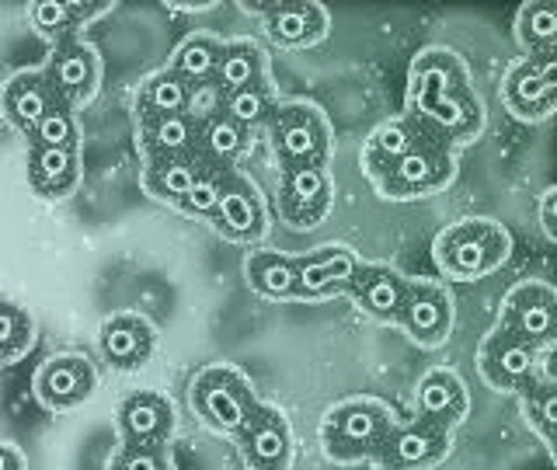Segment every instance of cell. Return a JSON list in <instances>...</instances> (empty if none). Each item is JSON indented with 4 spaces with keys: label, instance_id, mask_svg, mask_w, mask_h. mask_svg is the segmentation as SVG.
I'll return each mask as SVG.
<instances>
[{
    "label": "cell",
    "instance_id": "obj_1",
    "mask_svg": "<svg viewBox=\"0 0 557 470\" xmlns=\"http://www.w3.org/2000/svg\"><path fill=\"white\" fill-rule=\"evenodd\" d=\"M405 115L418 122L425 139L453 153L478 144L487 126V109L457 49L425 46L414 52L405 84Z\"/></svg>",
    "mask_w": 557,
    "mask_h": 470
},
{
    "label": "cell",
    "instance_id": "obj_2",
    "mask_svg": "<svg viewBox=\"0 0 557 470\" xmlns=\"http://www.w3.org/2000/svg\"><path fill=\"white\" fill-rule=\"evenodd\" d=\"M512 255V234L492 217H463L432 240V261L443 283H478L495 275Z\"/></svg>",
    "mask_w": 557,
    "mask_h": 470
},
{
    "label": "cell",
    "instance_id": "obj_3",
    "mask_svg": "<svg viewBox=\"0 0 557 470\" xmlns=\"http://www.w3.org/2000/svg\"><path fill=\"white\" fill-rule=\"evenodd\" d=\"M400 422L397 411L383 397L373 394H352L335 400L318 425V443L321 453L338 467H356L370 463L376 446L383 443L394 425Z\"/></svg>",
    "mask_w": 557,
    "mask_h": 470
},
{
    "label": "cell",
    "instance_id": "obj_4",
    "mask_svg": "<svg viewBox=\"0 0 557 470\" xmlns=\"http://www.w3.org/2000/svg\"><path fill=\"white\" fill-rule=\"evenodd\" d=\"M188 405L209 432L237 440V432L255 418L261 397L255 391L251 376L244 373L240 366L220 359V362H206L202 370L191 376Z\"/></svg>",
    "mask_w": 557,
    "mask_h": 470
},
{
    "label": "cell",
    "instance_id": "obj_5",
    "mask_svg": "<svg viewBox=\"0 0 557 470\" xmlns=\"http://www.w3.org/2000/svg\"><path fill=\"white\" fill-rule=\"evenodd\" d=\"M272 139V153L283 168H327L335 157V129L318 101L293 98L278 101L272 119L265 122Z\"/></svg>",
    "mask_w": 557,
    "mask_h": 470
},
{
    "label": "cell",
    "instance_id": "obj_6",
    "mask_svg": "<svg viewBox=\"0 0 557 470\" xmlns=\"http://www.w3.org/2000/svg\"><path fill=\"white\" fill-rule=\"evenodd\" d=\"M362 174L370 178L380 199L391 202H414L446 191L457 182V153L440 144H422L405 157L387 164H362Z\"/></svg>",
    "mask_w": 557,
    "mask_h": 470
},
{
    "label": "cell",
    "instance_id": "obj_7",
    "mask_svg": "<svg viewBox=\"0 0 557 470\" xmlns=\"http://www.w3.org/2000/svg\"><path fill=\"white\" fill-rule=\"evenodd\" d=\"M502 104L512 119L536 126L557 109V49L554 52H522L502 77Z\"/></svg>",
    "mask_w": 557,
    "mask_h": 470
},
{
    "label": "cell",
    "instance_id": "obj_8",
    "mask_svg": "<svg viewBox=\"0 0 557 470\" xmlns=\"http://www.w3.org/2000/svg\"><path fill=\"white\" fill-rule=\"evenodd\" d=\"M550 356L554 348H533L509 331L492 327L478 345V373L495 394H519L533 376H554Z\"/></svg>",
    "mask_w": 557,
    "mask_h": 470
},
{
    "label": "cell",
    "instance_id": "obj_9",
    "mask_svg": "<svg viewBox=\"0 0 557 470\" xmlns=\"http://www.w3.org/2000/svg\"><path fill=\"white\" fill-rule=\"evenodd\" d=\"M512 338L527 342L533 348H554L557 331V289L547 279H519L516 286L505 289L498 304V324Z\"/></svg>",
    "mask_w": 557,
    "mask_h": 470
},
{
    "label": "cell",
    "instance_id": "obj_10",
    "mask_svg": "<svg viewBox=\"0 0 557 470\" xmlns=\"http://www.w3.org/2000/svg\"><path fill=\"white\" fill-rule=\"evenodd\" d=\"M453 321H457V304L443 279L411 275L405 307H400L394 327H400L418 348H440L453 335Z\"/></svg>",
    "mask_w": 557,
    "mask_h": 470
},
{
    "label": "cell",
    "instance_id": "obj_11",
    "mask_svg": "<svg viewBox=\"0 0 557 470\" xmlns=\"http://www.w3.org/2000/svg\"><path fill=\"white\" fill-rule=\"evenodd\" d=\"M209 226L231 244H240V248H258L269 234V206L265 196L255 178H248L240 168H234L226 174L216 213L209 220Z\"/></svg>",
    "mask_w": 557,
    "mask_h": 470
},
{
    "label": "cell",
    "instance_id": "obj_12",
    "mask_svg": "<svg viewBox=\"0 0 557 470\" xmlns=\"http://www.w3.org/2000/svg\"><path fill=\"white\" fill-rule=\"evenodd\" d=\"M335 209L331 168H283L278 171V220L289 231L307 234L321 226Z\"/></svg>",
    "mask_w": 557,
    "mask_h": 470
},
{
    "label": "cell",
    "instance_id": "obj_13",
    "mask_svg": "<svg viewBox=\"0 0 557 470\" xmlns=\"http://www.w3.org/2000/svg\"><path fill=\"white\" fill-rule=\"evenodd\" d=\"M453 453V432L435 429L429 422H397L376 453L370 457L373 470H435L449 460Z\"/></svg>",
    "mask_w": 557,
    "mask_h": 470
},
{
    "label": "cell",
    "instance_id": "obj_14",
    "mask_svg": "<svg viewBox=\"0 0 557 470\" xmlns=\"http://www.w3.org/2000/svg\"><path fill=\"white\" fill-rule=\"evenodd\" d=\"M42 74L52 87V95L63 109L77 112L84 104H91L98 87H101V57L91 42L84 39H66L57 42L42 66Z\"/></svg>",
    "mask_w": 557,
    "mask_h": 470
},
{
    "label": "cell",
    "instance_id": "obj_15",
    "mask_svg": "<svg viewBox=\"0 0 557 470\" xmlns=\"http://www.w3.org/2000/svg\"><path fill=\"white\" fill-rule=\"evenodd\" d=\"M240 8L248 14H258L269 42L289 52L318 46L331 32V14L321 0H272V4H240Z\"/></svg>",
    "mask_w": 557,
    "mask_h": 470
},
{
    "label": "cell",
    "instance_id": "obj_16",
    "mask_svg": "<svg viewBox=\"0 0 557 470\" xmlns=\"http://www.w3.org/2000/svg\"><path fill=\"white\" fill-rule=\"evenodd\" d=\"M237 449L248 470H289L296 457V432L289 415L261 400L255 418L237 432Z\"/></svg>",
    "mask_w": 557,
    "mask_h": 470
},
{
    "label": "cell",
    "instance_id": "obj_17",
    "mask_svg": "<svg viewBox=\"0 0 557 470\" xmlns=\"http://www.w3.org/2000/svg\"><path fill=\"white\" fill-rule=\"evenodd\" d=\"M98 391V373L91 359H84L77 352H60L42 359V366L32 376V394L39 400V408L63 415L81 408L84 400H91Z\"/></svg>",
    "mask_w": 557,
    "mask_h": 470
},
{
    "label": "cell",
    "instance_id": "obj_18",
    "mask_svg": "<svg viewBox=\"0 0 557 470\" xmlns=\"http://www.w3.org/2000/svg\"><path fill=\"white\" fill-rule=\"evenodd\" d=\"M178 429L174 400L161 391H133L115 408L119 446H171Z\"/></svg>",
    "mask_w": 557,
    "mask_h": 470
},
{
    "label": "cell",
    "instance_id": "obj_19",
    "mask_svg": "<svg viewBox=\"0 0 557 470\" xmlns=\"http://www.w3.org/2000/svg\"><path fill=\"white\" fill-rule=\"evenodd\" d=\"M359 255L348 244H321L307 255H296V304H324L348 293Z\"/></svg>",
    "mask_w": 557,
    "mask_h": 470
},
{
    "label": "cell",
    "instance_id": "obj_20",
    "mask_svg": "<svg viewBox=\"0 0 557 470\" xmlns=\"http://www.w3.org/2000/svg\"><path fill=\"white\" fill-rule=\"evenodd\" d=\"M153 348H157V327L136 310L109 313L98 327V352L112 370L122 373L144 370L153 359Z\"/></svg>",
    "mask_w": 557,
    "mask_h": 470
},
{
    "label": "cell",
    "instance_id": "obj_21",
    "mask_svg": "<svg viewBox=\"0 0 557 470\" xmlns=\"http://www.w3.org/2000/svg\"><path fill=\"white\" fill-rule=\"evenodd\" d=\"M470 415V391L457 370L449 366H432L422 373L414 387V418L435 429H460Z\"/></svg>",
    "mask_w": 557,
    "mask_h": 470
},
{
    "label": "cell",
    "instance_id": "obj_22",
    "mask_svg": "<svg viewBox=\"0 0 557 470\" xmlns=\"http://www.w3.org/2000/svg\"><path fill=\"white\" fill-rule=\"evenodd\" d=\"M408 283H411V275L387 265V261H359L345 296H352V304L366 318L394 324L400 307H405Z\"/></svg>",
    "mask_w": 557,
    "mask_h": 470
},
{
    "label": "cell",
    "instance_id": "obj_23",
    "mask_svg": "<svg viewBox=\"0 0 557 470\" xmlns=\"http://www.w3.org/2000/svg\"><path fill=\"white\" fill-rule=\"evenodd\" d=\"M209 161L202 153H178V157H144L139 161V185L144 191L168 209H178Z\"/></svg>",
    "mask_w": 557,
    "mask_h": 470
},
{
    "label": "cell",
    "instance_id": "obj_24",
    "mask_svg": "<svg viewBox=\"0 0 557 470\" xmlns=\"http://www.w3.org/2000/svg\"><path fill=\"white\" fill-rule=\"evenodd\" d=\"M52 104H60L57 95H52V87L39 70H22V74H14L11 81H4L0 87V115L11 129H17L22 136H28L35 129V122H39Z\"/></svg>",
    "mask_w": 557,
    "mask_h": 470
},
{
    "label": "cell",
    "instance_id": "obj_25",
    "mask_svg": "<svg viewBox=\"0 0 557 470\" xmlns=\"http://www.w3.org/2000/svg\"><path fill=\"white\" fill-rule=\"evenodd\" d=\"M199 136H202V115H196V112L136 119V150H139V161H144V157L199 153Z\"/></svg>",
    "mask_w": 557,
    "mask_h": 470
},
{
    "label": "cell",
    "instance_id": "obj_26",
    "mask_svg": "<svg viewBox=\"0 0 557 470\" xmlns=\"http://www.w3.org/2000/svg\"><path fill=\"white\" fill-rule=\"evenodd\" d=\"M112 11L115 4H95V0H35V4L25 8L35 35H42L52 46L77 39V32L84 25H91L95 17L112 14Z\"/></svg>",
    "mask_w": 557,
    "mask_h": 470
},
{
    "label": "cell",
    "instance_id": "obj_27",
    "mask_svg": "<svg viewBox=\"0 0 557 470\" xmlns=\"http://www.w3.org/2000/svg\"><path fill=\"white\" fill-rule=\"evenodd\" d=\"M84 164L81 150H46L28 147V185L39 199H70L81 188Z\"/></svg>",
    "mask_w": 557,
    "mask_h": 470
},
{
    "label": "cell",
    "instance_id": "obj_28",
    "mask_svg": "<svg viewBox=\"0 0 557 470\" xmlns=\"http://www.w3.org/2000/svg\"><path fill=\"white\" fill-rule=\"evenodd\" d=\"M196 84H188L171 66L153 70L150 77L136 87V119H157V115H182L196 112Z\"/></svg>",
    "mask_w": 557,
    "mask_h": 470
},
{
    "label": "cell",
    "instance_id": "obj_29",
    "mask_svg": "<svg viewBox=\"0 0 557 470\" xmlns=\"http://www.w3.org/2000/svg\"><path fill=\"white\" fill-rule=\"evenodd\" d=\"M213 84L220 87V95H231V91L255 87V84H272L265 46H261L258 39H248V35H240V39H226Z\"/></svg>",
    "mask_w": 557,
    "mask_h": 470
},
{
    "label": "cell",
    "instance_id": "obj_30",
    "mask_svg": "<svg viewBox=\"0 0 557 470\" xmlns=\"http://www.w3.org/2000/svg\"><path fill=\"white\" fill-rule=\"evenodd\" d=\"M244 279L255 296L272 304L296 300V255H283L272 248H251L244 258Z\"/></svg>",
    "mask_w": 557,
    "mask_h": 470
},
{
    "label": "cell",
    "instance_id": "obj_31",
    "mask_svg": "<svg viewBox=\"0 0 557 470\" xmlns=\"http://www.w3.org/2000/svg\"><path fill=\"white\" fill-rule=\"evenodd\" d=\"M422 144H432V139H425V133L418 129L414 119H408L405 112H400L394 119H383L380 126L366 136V144L359 150V164H387V161H397V157H405L408 150L422 147Z\"/></svg>",
    "mask_w": 557,
    "mask_h": 470
},
{
    "label": "cell",
    "instance_id": "obj_32",
    "mask_svg": "<svg viewBox=\"0 0 557 470\" xmlns=\"http://www.w3.org/2000/svg\"><path fill=\"white\" fill-rule=\"evenodd\" d=\"M223 57V39L213 32H191L185 39L174 46L168 66L174 74H182L188 84H213L216 77V66Z\"/></svg>",
    "mask_w": 557,
    "mask_h": 470
},
{
    "label": "cell",
    "instance_id": "obj_33",
    "mask_svg": "<svg viewBox=\"0 0 557 470\" xmlns=\"http://www.w3.org/2000/svg\"><path fill=\"white\" fill-rule=\"evenodd\" d=\"M251 150V133L226 119L220 109L213 115H202V136H199V153L206 161L220 168H237L240 157Z\"/></svg>",
    "mask_w": 557,
    "mask_h": 470
},
{
    "label": "cell",
    "instance_id": "obj_34",
    "mask_svg": "<svg viewBox=\"0 0 557 470\" xmlns=\"http://www.w3.org/2000/svg\"><path fill=\"white\" fill-rule=\"evenodd\" d=\"M516 397H519L522 422H527L536 440L547 446V453H554V429H557V387H554V376H533Z\"/></svg>",
    "mask_w": 557,
    "mask_h": 470
},
{
    "label": "cell",
    "instance_id": "obj_35",
    "mask_svg": "<svg viewBox=\"0 0 557 470\" xmlns=\"http://www.w3.org/2000/svg\"><path fill=\"white\" fill-rule=\"evenodd\" d=\"M512 32L522 52H554L557 49V4L554 0H527V4H519Z\"/></svg>",
    "mask_w": 557,
    "mask_h": 470
},
{
    "label": "cell",
    "instance_id": "obj_36",
    "mask_svg": "<svg viewBox=\"0 0 557 470\" xmlns=\"http://www.w3.org/2000/svg\"><path fill=\"white\" fill-rule=\"evenodd\" d=\"M275 104H278V95L272 84H255V87H240V91H231V95H220V112L248 133L265 129Z\"/></svg>",
    "mask_w": 557,
    "mask_h": 470
},
{
    "label": "cell",
    "instance_id": "obj_37",
    "mask_svg": "<svg viewBox=\"0 0 557 470\" xmlns=\"http://www.w3.org/2000/svg\"><path fill=\"white\" fill-rule=\"evenodd\" d=\"M35 345V321L25 307L0 300V366L22 362Z\"/></svg>",
    "mask_w": 557,
    "mask_h": 470
},
{
    "label": "cell",
    "instance_id": "obj_38",
    "mask_svg": "<svg viewBox=\"0 0 557 470\" xmlns=\"http://www.w3.org/2000/svg\"><path fill=\"white\" fill-rule=\"evenodd\" d=\"M234 168H220L209 161L202 168V174L196 178V185L188 188V196L178 202V209L174 213L185 217V220H199V223H209L216 213V202H220V191H223V182H226V174H231Z\"/></svg>",
    "mask_w": 557,
    "mask_h": 470
},
{
    "label": "cell",
    "instance_id": "obj_39",
    "mask_svg": "<svg viewBox=\"0 0 557 470\" xmlns=\"http://www.w3.org/2000/svg\"><path fill=\"white\" fill-rule=\"evenodd\" d=\"M28 147H46V150H81V126L77 112L52 104V109L35 122L28 133Z\"/></svg>",
    "mask_w": 557,
    "mask_h": 470
},
{
    "label": "cell",
    "instance_id": "obj_40",
    "mask_svg": "<svg viewBox=\"0 0 557 470\" xmlns=\"http://www.w3.org/2000/svg\"><path fill=\"white\" fill-rule=\"evenodd\" d=\"M109 470H178L171 446H119Z\"/></svg>",
    "mask_w": 557,
    "mask_h": 470
},
{
    "label": "cell",
    "instance_id": "obj_41",
    "mask_svg": "<svg viewBox=\"0 0 557 470\" xmlns=\"http://www.w3.org/2000/svg\"><path fill=\"white\" fill-rule=\"evenodd\" d=\"M536 217H540V231L554 244L557 240V188H544L536 199Z\"/></svg>",
    "mask_w": 557,
    "mask_h": 470
},
{
    "label": "cell",
    "instance_id": "obj_42",
    "mask_svg": "<svg viewBox=\"0 0 557 470\" xmlns=\"http://www.w3.org/2000/svg\"><path fill=\"white\" fill-rule=\"evenodd\" d=\"M0 470H28L22 449L11 443H0Z\"/></svg>",
    "mask_w": 557,
    "mask_h": 470
}]
</instances>
